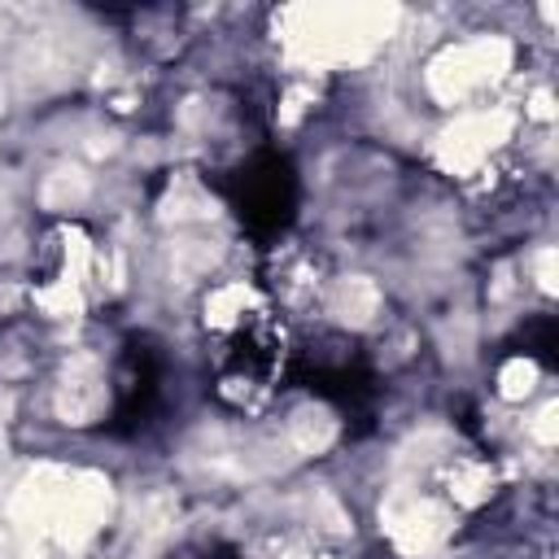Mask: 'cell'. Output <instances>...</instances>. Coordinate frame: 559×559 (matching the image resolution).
Listing matches in <instances>:
<instances>
[{
  "mask_svg": "<svg viewBox=\"0 0 559 559\" xmlns=\"http://www.w3.org/2000/svg\"><path fill=\"white\" fill-rule=\"evenodd\" d=\"M227 314L231 319L214 323V336H210L214 341L210 345L214 389L231 406H253L258 397H266L271 384H280L288 376L284 332L271 319V310L258 301H240Z\"/></svg>",
  "mask_w": 559,
  "mask_h": 559,
  "instance_id": "obj_1",
  "label": "cell"
},
{
  "mask_svg": "<svg viewBox=\"0 0 559 559\" xmlns=\"http://www.w3.org/2000/svg\"><path fill=\"white\" fill-rule=\"evenodd\" d=\"M310 559H323V555H310Z\"/></svg>",
  "mask_w": 559,
  "mask_h": 559,
  "instance_id": "obj_5",
  "label": "cell"
},
{
  "mask_svg": "<svg viewBox=\"0 0 559 559\" xmlns=\"http://www.w3.org/2000/svg\"><path fill=\"white\" fill-rule=\"evenodd\" d=\"M231 210L240 214V223L258 236V240H271L280 236L288 223H293V210H297V175L288 166L284 153H253L236 175H231Z\"/></svg>",
  "mask_w": 559,
  "mask_h": 559,
  "instance_id": "obj_2",
  "label": "cell"
},
{
  "mask_svg": "<svg viewBox=\"0 0 559 559\" xmlns=\"http://www.w3.org/2000/svg\"><path fill=\"white\" fill-rule=\"evenodd\" d=\"M162 406V358L153 354V345L135 341L127 349V362L118 371V389H114V419L127 432L148 428V419Z\"/></svg>",
  "mask_w": 559,
  "mask_h": 559,
  "instance_id": "obj_3",
  "label": "cell"
},
{
  "mask_svg": "<svg viewBox=\"0 0 559 559\" xmlns=\"http://www.w3.org/2000/svg\"><path fill=\"white\" fill-rule=\"evenodd\" d=\"M218 559H236V555H218Z\"/></svg>",
  "mask_w": 559,
  "mask_h": 559,
  "instance_id": "obj_4",
  "label": "cell"
}]
</instances>
